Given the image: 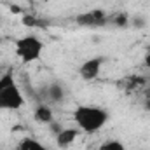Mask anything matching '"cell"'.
Instances as JSON below:
<instances>
[{"label":"cell","mask_w":150,"mask_h":150,"mask_svg":"<svg viewBox=\"0 0 150 150\" xmlns=\"http://www.w3.org/2000/svg\"><path fill=\"white\" fill-rule=\"evenodd\" d=\"M108 119H110V115L105 108L93 107V105H79L74 110L75 126L82 133H87V134L98 133L101 127H105Z\"/></svg>","instance_id":"cell-1"},{"label":"cell","mask_w":150,"mask_h":150,"mask_svg":"<svg viewBox=\"0 0 150 150\" xmlns=\"http://www.w3.org/2000/svg\"><path fill=\"white\" fill-rule=\"evenodd\" d=\"M25 105V94L18 86L14 75L4 74L0 77V110H19Z\"/></svg>","instance_id":"cell-2"},{"label":"cell","mask_w":150,"mask_h":150,"mask_svg":"<svg viewBox=\"0 0 150 150\" xmlns=\"http://www.w3.org/2000/svg\"><path fill=\"white\" fill-rule=\"evenodd\" d=\"M42 51H44V42L33 33L16 40V56L23 63H33L40 59Z\"/></svg>","instance_id":"cell-3"},{"label":"cell","mask_w":150,"mask_h":150,"mask_svg":"<svg viewBox=\"0 0 150 150\" xmlns=\"http://www.w3.org/2000/svg\"><path fill=\"white\" fill-rule=\"evenodd\" d=\"M75 21H77V25H80L84 28H101L108 23V16L101 9H93V11L79 14L75 18Z\"/></svg>","instance_id":"cell-4"},{"label":"cell","mask_w":150,"mask_h":150,"mask_svg":"<svg viewBox=\"0 0 150 150\" xmlns=\"http://www.w3.org/2000/svg\"><path fill=\"white\" fill-rule=\"evenodd\" d=\"M103 61H105V59H103L101 56L86 59V61L80 65V68H79L80 79H82V80H87V82L98 79V77H100V72H101V67H103Z\"/></svg>","instance_id":"cell-5"},{"label":"cell","mask_w":150,"mask_h":150,"mask_svg":"<svg viewBox=\"0 0 150 150\" xmlns=\"http://www.w3.org/2000/svg\"><path fill=\"white\" fill-rule=\"evenodd\" d=\"M79 133H80L79 127H63V129L56 134V145H58L59 149H67V147H70L75 140H77Z\"/></svg>","instance_id":"cell-6"},{"label":"cell","mask_w":150,"mask_h":150,"mask_svg":"<svg viewBox=\"0 0 150 150\" xmlns=\"http://www.w3.org/2000/svg\"><path fill=\"white\" fill-rule=\"evenodd\" d=\"M33 119L37 122H40V124H51L54 120L52 108L47 103H38L37 107H35V112H33Z\"/></svg>","instance_id":"cell-7"},{"label":"cell","mask_w":150,"mask_h":150,"mask_svg":"<svg viewBox=\"0 0 150 150\" xmlns=\"http://www.w3.org/2000/svg\"><path fill=\"white\" fill-rule=\"evenodd\" d=\"M45 96L49 101L52 103H59L65 100V87L59 84V82H52L45 87Z\"/></svg>","instance_id":"cell-8"},{"label":"cell","mask_w":150,"mask_h":150,"mask_svg":"<svg viewBox=\"0 0 150 150\" xmlns=\"http://www.w3.org/2000/svg\"><path fill=\"white\" fill-rule=\"evenodd\" d=\"M16 150H49V149L44 143H40L38 140H35V138H23L18 143Z\"/></svg>","instance_id":"cell-9"},{"label":"cell","mask_w":150,"mask_h":150,"mask_svg":"<svg viewBox=\"0 0 150 150\" xmlns=\"http://www.w3.org/2000/svg\"><path fill=\"white\" fill-rule=\"evenodd\" d=\"M98 150H126V147H124V143L119 142V140H108V142H105L103 145H100Z\"/></svg>","instance_id":"cell-10"},{"label":"cell","mask_w":150,"mask_h":150,"mask_svg":"<svg viewBox=\"0 0 150 150\" xmlns=\"http://www.w3.org/2000/svg\"><path fill=\"white\" fill-rule=\"evenodd\" d=\"M129 16L127 14H124V12H120V14H115L112 18V23L115 25V26H127L129 25Z\"/></svg>","instance_id":"cell-11"},{"label":"cell","mask_w":150,"mask_h":150,"mask_svg":"<svg viewBox=\"0 0 150 150\" xmlns=\"http://www.w3.org/2000/svg\"><path fill=\"white\" fill-rule=\"evenodd\" d=\"M145 65L150 68V47H149V51H147V54H145Z\"/></svg>","instance_id":"cell-12"}]
</instances>
